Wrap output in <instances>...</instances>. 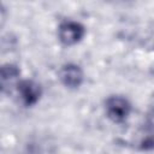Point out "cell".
I'll list each match as a JSON object with an SVG mask.
<instances>
[{
    "instance_id": "obj_6",
    "label": "cell",
    "mask_w": 154,
    "mask_h": 154,
    "mask_svg": "<svg viewBox=\"0 0 154 154\" xmlns=\"http://www.w3.org/2000/svg\"><path fill=\"white\" fill-rule=\"evenodd\" d=\"M20 70L17 65L7 63L1 66L0 72V83H1V91L4 94L11 93L13 89L17 88L18 83L20 82Z\"/></svg>"
},
{
    "instance_id": "obj_5",
    "label": "cell",
    "mask_w": 154,
    "mask_h": 154,
    "mask_svg": "<svg viewBox=\"0 0 154 154\" xmlns=\"http://www.w3.org/2000/svg\"><path fill=\"white\" fill-rule=\"evenodd\" d=\"M58 78L64 87L69 89H77L84 82V72L77 64L69 63L60 67Z\"/></svg>"
},
{
    "instance_id": "obj_1",
    "label": "cell",
    "mask_w": 154,
    "mask_h": 154,
    "mask_svg": "<svg viewBox=\"0 0 154 154\" xmlns=\"http://www.w3.org/2000/svg\"><path fill=\"white\" fill-rule=\"evenodd\" d=\"M132 111L131 102L122 95H111L105 100V112L113 123L125 122Z\"/></svg>"
},
{
    "instance_id": "obj_3",
    "label": "cell",
    "mask_w": 154,
    "mask_h": 154,
    "mask_svg": "<svg viewBox=\"0 0 154 154\" xmlns=\"http://www.w3.org/2000/svg\"><path fill=\"white\" fill-rule=\"evenodd\" d=\"M135 147L141 152L154 150V106L144 117V122L135 140Z\"/></svg>"
},
{
    "instance_id": "obj_4",
    "label": "cell",
    "mask_w": 154,
    "mask_h": 154,
    "mask_svg": "<svg viewBox=\"0 0 154 154\" xmlns=\"http://www.w3.org/2000/svg\"><path fill=\"white\" fill-rule=\"evenodd\" d=\"M16 91L18 94L20 102L25 107L35 106L42 96L41 85L34 79H20L16 88Z\"/></svg>"
},
{
    "instance_id": "obj_2",
    "label": "cell",
    "mask_w": 154,
    "mask_h": 154,
    "mask_svg": "<svg viewBox=\"0 0 154 154\" xmlns=\"http://www.w3.org/2000/svg\"><path fill=\"white\" fill-rule=\"evenodd\" d=\"M85 35V28L79 22L66 19L58 26V38L64 46H75L82 41Z\"/></svg>"
}]
</instances>
